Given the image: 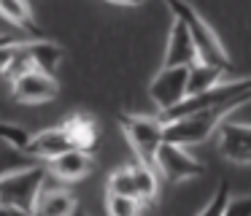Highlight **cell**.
<instances>
[{"label": "cell", "instance_id": "cell-11", "mask_svg": "<svg viewBox=\"0 0 251 216\" xmlns=\"http://www.w3.org/2000/svg\"><path fill=\"white\" fill-rule=\"evenodd\" d=\"M219 151L235 165H251V124L224 122L219 130Z\"/></svg>", "mask_w": 251, "mask_h": 216}, {"label": "cell", "instance_id": "cell-1", "mask_svg": "<svg viewBox=\"0 0 251 216\" xmlns=\"http://www.w3.org/2000/svg\"><path fill=\"white\" fill-rule=\"evenodd\" d=\"M62 59V49L54 41H44V38H33V41H6L3 43V79L11 84L17 76L25 70H46L54 76L57 65Z\"/></svg>", "mask_w": 251, "mask_h": 216}, {"label": "cell", "instance_id": "cell-13", "mask_svg": "<svg viewBox=\"0 0 251 216\" xmlns=\"http://www.w3.org/2000/svg\"><path fill=\"white\" fill-rule=\"evenodd\" d=\"M46 165H49V173L57 181L73 184V181L87 178L89 173H92L95 162H92V157H89L87 149H71V151H65V154L54 157V160H49Z\"/></svg>", "mask_w": 251, "mask_h": 216}, {"label": "cell", "instance_id": "cell-6", "mask_svg": "<svg viewBox=\"0 0 251 216\" xmlns=\"http://www.w3.org/2000/svg\"><path fill=\"white\" fill-rule=\"evenodd\" d=\"M105 192L135 197L143 205H151L159 192V173H157V167L146 165V162H138V160L127 162V165H119L116 170L108 173Z\"/></svg>", "mask_w": 251, "mask_h": 216}, {"label": "cell", "instance_id": "cell-24", "mask_svg": "<svg viewBox=\"0 0 251 216\" xmlns=\"http://www.w3.org/2000/svg\"><path fill=\"white\" fill-rule=\"evenodd\" d=\"M73 216H89V214H84V211H76V214H73Z\"/></svg>", "mask_w": 251, "mask_h": 216}, {"label": "cell", "instance_id": "cell-9", "mask_svg": "<svg viewBox=\"0 0 251 216\" xmlns=\"http://www.w3.org/2000/svg\"><path fill=\"white\" fill-rule=\"evenodd\" d=\"M11 95L17 103H25V106H44V103L57 100L60 84L46 70H25L11 81Z\"/></svg>", "mask_w": 251, "mask_h": 216}, {"label": "cell", "instance_id": "cell-15", "mask_svg": "<svg viewBox=\"0 0 251 216\" xmlns=\"http://www.w3.org/2000/svg\"><path fill=\"white\" fill-rule=\"evenodd\" d=\"M0 14L8 25L19 27L22 32H30V35L38 38L41 30L35 25V16H33V8H30L27 0H0Z\"/></svg>", "mask_w": 251, "mask_h": 216}, {"label": "cell", "instance_id": "cell-19", "mask_svg": "<svg viewBox=\"0 0 251 216\" xmlns=\"http://www.w3.org/2000/svg\"><path fill=\"white\" fill-rule=\"evenodd\" d=\"M146 205L135 197H125V194H105V216H141Z\"/></svg>", "mask_w": 251, "mask_h": 216}, {"label": "cell", "instance_id": "cell-10", "mask_svg": "<svg viewBox=\"0 0 251 216\" xmlns=\"http://www.w3.org/2000/svg\"><path fill=\"white\" fill-rule=\"evenodd\" d=\"M71 149H78V143H76V135H73L71 124H68V119H65V122L54 124V127H46V130H41V133H35L33 143H30V149H27V157H33V160H38V162H49V160H54V157L71 151Z\"/></svg>", "mask_w": 251, "mask_h": 216}, {"label": "cell", "instance_id": "cell-12", "mask_svg": "<svg viewBox=\"0 0 251 216\" xmlns=\"http://www.w3.org/2000/svg\"><path fill=\"white\" fill-rule=\"evenodd\" d=\"M197 62V46L192 41L189 30L181 19H173L168 32V46H165L162 68H189Z\"/></svg>", "mask_w": 251, "mask_h": 216}, {"label": "cell", "instance_id": "cell-16", "mask_svg": "<svg viewBox=\"0 0 251 216\" xmlns=\"http://www.w3.org/2000/svg\"><path fill=\"white\" fill-rule=\"evenodd\" d=\"M224 76H229L227 70H222L219 65L202 62L197 59L195 65H189V95H200V92L213 89L216 84H222Z\"/></svg>", "mask_w": 251, "mask_h": 216}, {"label": "cell", "instance_id": "cell-2", "mask_svg": "<svg viewBox=\"0 0 251 216\" xmlns=\"http://www.w3.org/2000/svg\"><path fill=\"white\" fill-rule=\"evenodd\" d=\"M165 5H168V11L173 14V19H181L186 25V30H189L192 41H195V46H197V59L219 65L222 70L232 73V59H229L222 38H219L216 30L200 16V11L192 3H186V0H165Z\"/></svg>", "mask_w": 251, "mask_h": 216}, {"label": "cell", "instance_id": "cell-21", "mask_svg": "<svg viewBox=\"0 0 251 216\" xmlns=\"http://www.w3.org/2000/svg\"><path fill=\"white\" fill-rule=\"evenodd\" d=\"M224 216H251V194H238L229 200Z\"/></svg>", "mask_w": 251, "mask_h": 216}, {"label": "cell", "instance_id": "cell-22", "mask_svg": "<svg viewBox=\"0 0 251 216\" xmlns=\"http://www.w3.org/2000/svg\"><path fill=\"white\" fill-rule=\"evenodd\" d=\"M0 216H35V214H27V211H19V208H3L0 205Z\"/></svg>", "mask_w": 251, "mask_h": 216}, {"label": "cell", "instance_id": "cell-14", "mask_svg": "<svg viewBox=\"0 0 251 216\" xmlns=\"http://www.w3.org/2000/svg\"><path fill=\"white\" fill-rule=\"evenodd\" d=\"M78 211V200L65 187H49L41 192L35 203V216H73Z\"/></svg>", "mask_w": 251, "mask_h": 216}, {"label": "cell", "instance_id": "cell-20", "mask_svg": "<svg viewBox=\"0 0 251 216\" xmlns=\"http://www.w3.org/2000/svg\"><path fill=\"white\" fill-rule=\"evenodd\" d=\"M229 200H232L229 184H227V181H219V184H216V189H213V194L208 197V203L202 205V208L197 211L195 216H224V211H227Z\"/></svg>", "mask_w": 251, "mask_h": 216}, {"label": "cell", "instance_id": "cell-5", "mask_svg": "<svg viewBox=\"0 0 251 216\" xmlns=\"http://www.w3.org/2000/svg\"><path fill=\"white\" fill-rule=\"evenodd\" d=\"M119 130L125 140L130 143L132 154L138 162H146L154 167L157 162V151L165 143V119L159 116H143V113H119L116 116Z\"/></svg>", "mask_w": 251, "mask_h": 216}, {"label": "cell", "instance_id": "cell-7", "mask_svg": "<svg viewBox=\"0 0 251 216\" xmlns=\"http://www.w3.org/2000/svg\"><path fill=\"white\" fill-rule=\"evenodd\" d=\"M149 97L159 116L181 106L189 97V68H162L149 84Z\"/></svg>", "mask_w": 251, "mask_h": 216}, {"label": "cell", "instance_id": "cell-17", "mask_svg": "<svg viewBox=\"0 0 251 216\" xmlns=\"http://www.w3.org/2000/svg\"><path fill=\"white\" fill-rule=\"evenodd\" d=\"M68 124H71L73 135H76L78 149L92 151L95 140H98V124H95V119L87 116V113H71V116H68Z\"/></svg>", "mask_w": 251, "mask_h": 216}, {"label": "cell", "instance_id": "cell-4", "mask_svg": "<svg viewBox=\"0 0 251 216\" xmlns=\"http://www.w3.org/2000/svg\"><path fill=\"white\" fill-rule=\"evenodd\" d=\"M49 173V165L41 162V165H30V167H19V170H6L3 173V181H0V205L3 208H19L33 214L35 203H38L41 192H44V184Z\"/></svg>", "mask_w": 251, "mask_h": 216}, {"label": "cell", "instance_id": "cell-23", "mask_svg": "<svg viewBox=\"0 0 251 216\" xmlns=\"http://www.w3.org/2000/svg\"><path fill=\"white\" fill-rule=\"evenodd\" d=\"M108 3H114V5H130V8H135V5H143L146 0H108Z\"/></svg>", "mask_w": 251, "mask_h": 216}, {"label": "cell", "instance_id": "cell-18", "mask_svg": "<svg viewBox=\"0 0 251 216\" xmlns=\"http://www.w3.org/2000/svg\"><path fill=\"white\" fill-rule=\"evenodd\" d=\"M33 135L35 133L25 130L22 124H14V122L0 124V138H3V143H6L11 151H19V154H27L30 143H33Z\"/></svg>", "mask_w": 251, "mask_h": 216}, {"label": "cell", "instance_id": "cell-3", "mask_svg": "<svg viewBox=\"0 0 251 216\" xmlns=\"http://www.w3.org/2000/svg\"><path fill=\"white\" fill-rule=\"evenodd\" d=\"M235 108H240L238 103H227V106L202 108V111L170 119V122H165V140H173V143H181V146L205 143L211 135H216L222 130V124L227 122V116Z\"/></svg>", "mask_w": 251, "mask_h": 216}, {"label": "cell", "instance_id": "cell-8", "mask_svg": "<svg viewBox=\"0 0 251 216\" xmlns=\"http://www.w3.org/2000/svg\"><path fill=\"white\" fill-rule=\"evenodd\" d=\"M154 167H157V173L168 184L189 181V178H197L202 170H205L202 162L189 154V146L173 143V140H165L162 143V149L157 151V162H154Z\"/></svg>", "mask_w": 251, "mask_h": 216}]
</instances>
